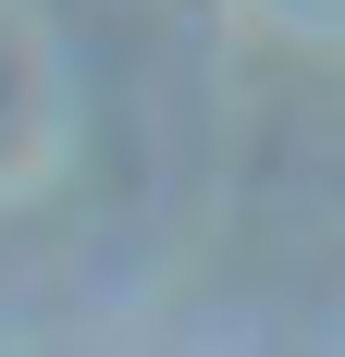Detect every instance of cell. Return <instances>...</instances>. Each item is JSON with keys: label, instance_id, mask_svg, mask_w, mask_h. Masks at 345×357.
Instances as JSON below:
<instances>
[]
</instances>
